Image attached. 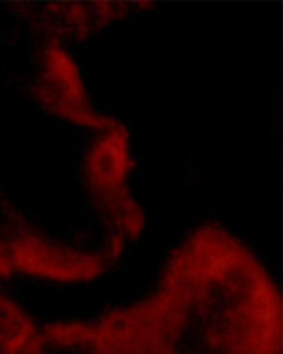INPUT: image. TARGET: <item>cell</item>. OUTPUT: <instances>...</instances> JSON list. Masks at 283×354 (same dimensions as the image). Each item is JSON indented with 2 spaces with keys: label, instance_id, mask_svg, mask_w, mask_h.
I'll use <instances>...</instances> for the list:
<instances>
[{
  "label": "cell",
  "instance_id": "cell-1",
  "mask_svg": "<svg viewBox=\"0 0 283 354\" xmlns=\"http://www.w3.org/2000/svg\"><path fill=\"white\" fill-rule=\"evenodd\" d=\"M131 134L38 2H0V277L89 283L144 230Z\"/></svg>",
  "mask_w": 283,
  "mask_h": 354
},
{
  "label": "cell",
  "instance_id": "cell-2",
  "mask_svg": "<svg viewBox=\"0 0 283 354\" xmlns=\"http://www.w3.org/2000/svg\"><path fill=\"white\" fill-rule=\"evenodd\" d=\"M282 301L253 252L223 226L170 254L123 354H282Z\"/></svg>",
  "mask_w": 283,
  "mask_h": 354
},
{
  "label": "cell",
  "instance_id": "cell-3",
  "mask_svg": "<svg viewBox=\"0 0 283 354\" xmlns=\"http://www.w3.org/2000/svg\"><path fill=\"white\" fill-rule=\"evenodd\" d=\"M140 313L138 300L93 320L38 324L0 296V354H123Z\"/></svg>",
  "mask_w": 283,
  "mask_h": 354
}]
</instances>
